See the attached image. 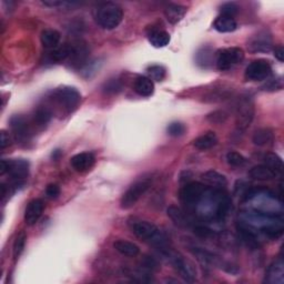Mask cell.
Segmentation results:
<instances>
[{
    "label": "cell",
    "instance_id": "6da1fadb",
    "mask_svg": "<svg viewBox=\"0 0 284 284\" xmlns=\"http://www.w3.org/2000/svg\"><path fill=\"white\" fill-rule=\"evenodd\" d=\"M129 226L138 238L147 242L149 244L157 247L158 249H165L168 245V239L161 232L160 229L149 221L131 219L129 220Z\"/></svg>",
    "mask_w": 284,
    "mask_h": 284
},
{
    "label": "cell",
    "instance_id": "7a4b0ae2",
    "mask_svg": "<svg viewBox=\"0 0 284 284\" xmlns=\"http://www.w3.org/2000/svg\"><path fill=\"white\" fill-rule=\"evenodd\" d=\"M123 10L116 3H102L94 10V19L102 29L112 30L122 22Z\"/></svg>",
    "mask_w": 284,
    "mask_h": 284
},
{
    "label": "cell",
    "instance_id": "3957f363",
    "mask_svg": "<svg viewBox=\"0 0 284 284\" xmlns=\"http://www.w3.org/2000/svg\"><path fill=\"white\" fill-rule=\"evenodd\" d=\"M154 181V178L151 176L143 177L130 185V188L123 193V196L120 200V205L122 209L128 210L130 207L136 205L138 201L149 190V188Z\"/></svg>",
    "mask_w": 284,
    "mask_h": 284
},
{
    "label": "cell",
    "instance_id": "277c9868",
    "mask_svg": "<svg viewBox=\"0 0 284 284\" xmlns=\"http://www.w3.org/2000/svg\"><path fill=\"white\" fill-rule=\"evenodd\" d=\"M164 255L167 256L168 260L171 262V264L177 270V272L180 274V276L185 281L192 283L197 279V270L193 263L185 259L184 256L179 254L177 252H171L167 248L162 249Z\"/></svg>",
    "mask_w": 284,
    "mask_h": 284
},
{
    "label": "cell",
    "instance_id": "5b68a950",
    "mask_svg": "<svg viewBox=\"0 0 284 284\" xmlns=\"http://www.w3.org/2000/svg\"><path fill=\"white\" fill-rule=\"evenodd\" d=\"M244 59V52L241 48H225L216 54V64L220 71H225L239 65Z\"/></svg>",
    "mask_w": 284,
    "mask_h": 284
},
{
    "label": "cell",
    "instance_id": "8992f818",
    "mask_svg": "<svg viewBox=\"0 0 284 284\" xmlns=\"http://www.w3.org/2000/svg\"><path fill=\"white\" fill-rule=\"evenodd\" d=\"M207 186L200 182L186 183L180 190V200L188 207H196L201 200H202Z\"/></svg>",
    "mask_w": 284,
    "mask_h": 284
},
{
    "label": "cell",
    "instance_id": "52a82bcc",
    "mask_svg": "<svg viewBox=\"0 0 284 284\" xmlns=\"http://www.w3.org/2000/svg\"><path fill=\"white\" fill-rule=\"evenodd\" d=\"M81 96L75 88L62 87L53 92V101H56L59 107L64 108L67 111H72L79 105Z\"/></svg>",
    "mask_w": 284,
    "mask_h": 284
},
{
    "label": "cell",
    "instance_id": "ba28073f",
    "mask_svg": "<svg viewBox=\"0 0 284 284\" xmlns=\"http://www.w3.org/2000/svg\"><path fill=\"white\" fill-rule=\"evenodd\" d=\"M29 163L24 159H15V160H3L0 167V175H8L17 182L23 181L28 176Z\"/></svg>",
    "mask_w": 284,
    "mask_h": 284
},
{
    "label": "cell",
    "instance_id": "9c48e42d",
    "mask_svg": "<svg viewBox=\"0 0 284 284\" xmlns=\"http://www.w3.org/2000/svg\"><path fill=\"white\" fill-rule=\"evenodd\" d=\"M272 68L270 62L263 59L254 60L245 69V78L250 81H262L271 75Z\"/></svg>",
    "mask_w": 284,
    "mask_h": 284
},
{
    "label": "cell",
    "instance_id": "30bf717a",
    "mask_svg": "<svg viewBox=\"0 0 284 284\" xmlns=\"http://www.w3.org/2000/svg\"><path fill=\"white\" fill-rule=\"evenodd\" d=\"M254 108L249 98H242L237 105V126L240 130H245L253 120Z\"/></svg>",
    "mask_w": 284,
    "mask_h": 284
},
{
    "label": "cell",
    "instance_id": "8fae6325",
    "mask_svg": "<svg viewBox=\"0 0 284 284\" xmlns=\"http://www.w3.org/2000/svg\"><path fill=\"white\" fill-rule=\"evenodd\" d=\"M10 127L12 130V134L15 136L16 140L20 142H26L29 140L31 137V127L23 116H15L10 119Z\"/></svg>",
    "mask_w": 284,
    "mask_h": 284
},
{
    "label": "cell",
    "instance_id": "7c38bea8",
    "mask_svg": "<svg viewBox=\"0 0 284 284\" xmlns=\"http://www.w3.org/2000/svg\"><path fill=\"white\" fill-rule=\"evenodd\" d=\"M272 38L266 31H261L249 40L248 49L252 53H267L272 49Z\"/></svg>",
    "mask_w": 284,
    "mask_h": 284
},
{
    "label": "cell",
    "instance_id": "4fadbf2b",
    "mask_svg": "<svg viewBox=\"0 0 284 284\" xmlns=\"http://www.w3.org/2000/svg\"><path fill=\"white\" fill-rule=\"evenodd\" d=\"M89 58V49L85 43H74L71 45V52L70 56H69V61H70L71 66L75 68H81L84 67Z\"/></svg>",
    "mask_w": 284,
    "mask_h": 284
},
{
    "label": "cell",
    "instance_id": "5bb4252c",
    "mask_svg": "<svg viewBox=\"0 0 284 284\" xmlns=\"http://www.w3.org/2000/svg\"><path fill=\"white\" fill-rule=\"evenodd\" d=\"M44 202L39 199L31 200L26 207L25 221L28 225H33L38 222L41 214L44 212Z\"/></svg>",
    "mask_w": 284,
    "mask_h": 284
},
{
    "label": "cell",
    "instance_id": "9a60e30c",
    "mask_svg": "<svg viewBox=\"0 0 284 284\" xmlns=\"http://www.w3.org/2000/svg\"><path fill=\"white\" fill-rule=\"evenodd\" d=\"M94 161L96 158L91 152H81L71 158L70 163L75 171L86 172L93 167Z\"/></svg>",
    "mask_w": 284,
    "mask_h": 284
},
{
    "label": "cell",
    "instance_id": "2e32d148",
    "mask_svg": "<svg viewBox=\"0 0 284 284\" xmlns=\"http://www.w3.org/2000/svg\"><path fill=\"white\" fill-rule=\"evenodd\" d=\"M266 282L269 284H283L284 283V263L280 258L274 261L271 266L269 267Z\"/></svg>",
    "mask_w": 284,
    "mask_h": 284
},
{
    "label": "cell",
    "instance_id": "e0dca14e",
    "mask_svg": "<svg viewBox=\"0 0 284 284\" xmlns=\"http://www.w3.org/2000/svg\"><path fill=\"white\" fill-rule=\"evenodd\" d=\"M40 40H41V44H43V46L46 48V49L53 50L56 49L57 47H59L61 36L59 31H57L56 29L48 28L41 32Z\"/></svg>",
    "mask_w": 284,
    "mask_h": 284
},
{
    "label": "cell",
    "instance_id": "ac0fdd59",
    "mask_svg": "<svg viewBox=\"0 0 284 284\" xmlns=\"http://www.w3.org/2000/svg\"><path fill=\"white\" fill-rule=\"evenodd\" d=\"M201 178H202V181L204 182V184L209 185L214 189H222L228 184L226 178L223 175H221V173L213 170L206 171Z\"/></svg>",
    "mask_w": 284,
    "mask_h": 284
},
{
    "label": "cell",
    "instance_id": "d6986e66",
    "mask_svg": "<svg viewBox=\"0 0 284 284\" xmlns=\"http://www.w3.org/2000/svg\"><path fill=\"white\" fill-rule=\"evenodd\" d=\"M168 217L178 226L188 228L192 224V220L190 219V217L178 206H169L168 207Z\"/></svg>",
    "mask_w": 284,
    "mask_h": 284
},
{
    "label": "cell",
    "instance_id": "ffe728a7",
    "mask_svg": "<svg viewBox=\"0 0 284 284\" xmlns=\"http://www.w3.org/2000/svg\"><path fill=\"white\" fill-rule=\"evenodd\" d=\"M135 91L141 97H150L155 92V85L154 81L149 79L148 77H138L135 80L134 85Z\"/></svg>",
    "mask_w": 284,
    "mask_h": 284
},
{
    "label": "cell",
    "instance_id": "44dd1931",
    "mask_svg": "<svg viewBox=\"0 0 284 284\" xmlns=\"http://www.w3.org/2000/svg\"><path fill=\"white\" fill-rule=\"evenodd\" d=\"M113 248L116 251L124 256H129V258H135L140 252V249L137 244L129 242L126 240H118L113 243Z\"/></svg>",
    "mask_w": 284,
    "mask_h": 284
},
{
    "label": "cell",
    "instance_id": "7402d4cb",
    "mask_svg": "<svg viewBox=\"0 0 284 284\" xmlns=\"http://www.w3.org/2000/svg\"><path fill=\"white\" fill-rule=\"evenodd\" d=\"M213 27L217 31L225 33V32L234 31L235 29H237L238 25H237V22L234 20V18L224 16V15H220L216 19V22H214Z\"/></svg>",
    "mask_w": 284,
    "mask_h": 284
},
{
    "label": "cell",
    "instance_id": "603a6c76",
    "mask_svg": "<svg viewBox=\"0 0 284 284\" xmlns=\"http://www.w3.org/2000/svg\"><path fill=\"white\" fill-rule=\"evenodd\" d=\"M186 13V8L184 6L171 4L164 9V15L167 17L168 22L171 24H178L180 20H182Z\"/></svg>",
    "mask_w": 284,
    "mask_h": 284
},
{
    "label": "cell",
    "instance_id": "cb8c5ba5",
    "mask_svg": "<svg viewBox=\"0 0 284 284\" xmlns=\"http://www.w3.org/2000/svg\"><path fill=\"white\" fill-rule=\"evenodd\" d=\"M217 143H218V137L216 134L212 132V131L200 136L195 141H193V145H195L197 149L202 151L213 148Z\"/></svg>",
    "mask_w": 284,
    "mask_h": 284
},
{
    "label": "cell",
    "instance_id": "d4e9b609",
    "mask_svg": "<svg viewBox=\"0 0 284 284\" xmlns=\"http://www.w3.org/2000/svg\"><path fill=\"white\" fill-rule=\"evenodd\" d=\"M249 176L254 180H260V181H268V180H272L276 177L274 172L270 170L266 164L255 165L249 171Z\"/></svg>",
    "mask_w": 284,
    "mask_h": 284
},
{
    "label": "cell",
    "instance_id": "484cf974",
    "mask_svg": "<svg viewBox=\"0 0 284 284\" xmlns=\"http://www.w3.org/2000/svg\"><path fill=\"white\" fill-rule=\"evenodd\" d=\"M252 141L255 145H258V147H264V145L270 144L273 141L272 130H270L268 128L258 129L253 134Z\"/></svg>",
    "mask_w": 284,
    "mask_h": 284
},
{
    "label": "cell",
    "instance_id": "4316f807",
    "mask_svg": "<svg viewBox=\"0 0 284 284\" xmlns=\"http://www.w3.org/2000/svg\"><path fill=\"white\" fill-rule=\"evenodd\" d=\"M170 34L164 30H155L149 33L150 44L156 48L167 47L170 43Z\"/></svg>",
    "mask_w": 284,
    "mask_h": 284
},
{
    "label": "cell",
    "instance_id": "83f0119b",
    "mask_svg": "<svg viewBox=\"0 0 284 284\" xmlns=\"http://www.w3.org/2000/svg\"><path fill=\"white\" fill-rule=\"evenodd\" d=\"M52 118V112L49 108L43 107L37 109V111L34 112L33 116V123L37 127H45L46 124L50 122Z\"/></svg>",
    "mask_w": 284,
    "mask_h": 284
},
{
    "label": "cell",
    "instance_id": "f1b7e54d",
    "mask_svg": "<svg viewBox=\"0 0 284 284\" xmlns=\"http://www.w3.org/2000/svg\"><path fill=\"white\" fill-rule=\"evenodd\" d=\"M264 163L267 167L274 172L275 176L281 175L283 170L282 159L275 154H267L264 157Z\"/></svg>",
    "mask_w": 284,
    "mask_h": 284
},
{
    "label": "cell",
    "instance_id": "f546056e",
    "mask_svg": "<svg viewBox=\"0 0 284 284\" xmlns=\"http://www.w3.org/2000/svg\"><path fill=\"white\" fill-rule=\"evenodd\" d=\"M71 52V45H65L61 47H57L56 49L50 50L49 52V60L51 62H61L69 58Z\"/></svg>",
    "mask_w": 284,
    "mask_h": 284
},
{
    "label": "cell",
    "instance_id": "4dcf8cb0",
    "mask_svg": "<svg viewBox=\"0 0 284 284\" xmlns=\"http://www.w3.org/2000/svg\"><path fill=\"white\" fill-rule=\"evenodd\" d=\"M26 240H27V235L25 232H20L17 238L15 240V242H13V249H12V252H13V258H15L16 260L19 258L20 255H22V253L24 252V249L26 247Z\"/></svg>",
    "mask_w": 284,
    "mask_h": 284
},
{
    "label": "cell",
    "instance_id": "1f68e13d",
    "mask_svg": "<svg viewBox=\"0 0 284 284\" xmlns=\"http://www.w3.org/2000/svg\"><path fill=\"white\" fill-rule=\"evenodd\" d=\"M226 162L232 167H243L247 163V159L239 152L231 151L226 155Z\"/></svg>",
    "mask_w": 284,
    "mask_h": 284
},
{
    "label": "cell",
    "instance_id": "d6a6232c",
    "mask_svg": "<svg viewBox=\"0 0 284 284\" xmlns=\"http://www.w3.org/2000/svg\"><path fill=\"white\" fill-rule=\"evenodd\" d=\"M165 77V69L162 66H151L148 68V78L152 81H162Z\"/></svg>",
    "mask_w": 284,
    "mask_h": 284
},
{
    "label": "cell",
    "instance_id": "836d02e7",
    "mask_svg": "<svg viewBox=\"0 0 284 284\" xmlns=\"http://www.w3.org/2000/svg\"><path fill=\"white\" fill-rule=\"evenodd\" d=\"M213 52L210 50V48H202L198 54H197V60L198 64H200L202 67H207V65H210L212 62V54Z\"/></svg>",
    "mask_w": 284,
    "mask_h": 284
},
{
    "label": "cell",
    "instance_id": "e575fe53",
    "mask_svg": "<svg viewBox=\"0 0 284 284\" xmlns=\"http://www.w3.org/2000/svg\"><path fill=\"white\" fill-rule=\"evenodd\" d=\"M226 119L228 113L223 110H217V111H213L206 116V120L214 124H222L226 121Z\"/></svg>",
    "mask_w": 284,
    "mask_h": 284
},
{
    "label": "cell",
    "instance_id": "d590c367",
    "mask_svg": "<svg viewBox=\"0 0 284 284\" xmlns=\"http://www.w3.org/2000/svg\"><path fill=\"white\" fill-rule=\"evenodd\" d=\"M102 89L106 93H110V94L118 93L122 90V84L119 80L111 79V80H109L108 82H106Z\"/></svg>",
    "mask_w": 284,
    "mask_h": 284
},
{
    "label": "cell",
    "instance_id": "8d00e7d4",
    "mask_svg": "<svg viewBox=\"0 0 284 284\" xmlns=\"http://www.w3.org/2000/svg\"><path fill=\"white\" fill-rule=\"evenodd\" d=\"M141 266L144 270H147V271H158V270L160 269L159 262L155 258H152V256L149 255L143 256V259L141 260Z\"/></svg>",
    "mask_w": 284,
    "mask_h": 284
},
{
    "label": "cell",
    "instance_id": "74e56055",
    "mask_svg": "<svg viewBox=\"0 0 284 284\" xmlns=\"http://www.w3.org/2000/svg\"><path fill=\"white\" fill-rule=\"evenodd\" d=\"M167 131L171 137H181L185 132V127L180 122H172L169 124Z\"/></svg>",
    "mask_w": 284,
    "mask_h": 284
},
{
    "label": "cell",
    "instance_id": "f35d334b",
    "mask_svg": "<svg viewBox=\"0 0 284 284\" xmlns=\"http://www.w3.org/2000/svg\"><path fill=\"white\" fill-rule=\"evenodd\" d=\"M238 11H239V7L234 3H226L221 7V15H224V16L233 18L234 15H237Z\"/></svg>",
    "mask_w": 284,
    "mask_h": 284
},
{
    "label": "cell",
    "instance_id": "ab89813d",
    "mask_svg": "<svg viewBox=\"0 0 284 284\" xmlns=\"http://www.w3.org/2000/svg\"><path fill=\"white\" fill-rule=\"evenodd\" d=\"M195 233L198 235V237L202 238V239H209V238H212L214 235L212 230H210L209 228L203 226V225L195 226Z\"/></svg>",
    "mask_w": 284,
    "mask_h": 284
},
{
    "label": "cell",
    "instance_id": "60d3db41",
    "mask_svg": "<svg viewBox=\"0 0 284 284\" xmlns=\"http://www.w3.org/2000/svg\"><path fill=\"white\" fill-rule=\"evenodd\" d=\"M46 195L49 199H57L60 195V188L57 184H49L46 189Z\"/></svg>",
    "mask_w": 284,
    "mask_h": 284
},
{
    "label": "cell",
    "instance_id": "b9f144b4",
    "mask_svg": "<svg viewBox=\"0 0 284 284\" xmlns=\"http://www.w3.org/2000/svg\"><path fill=\"white\" fill-rule=\"evenodd\" d=\"M43 4L45 6H48V7H51V8H58V7H64V6H69V5H72L70 3L68 2H58V0H46V2H43Z\"/></svg>",
    "mask_w": 284,
    "mask_h": 284
},
{
    "label": "cell",
    "instance_id": "7bdbcfd3",
    "mask_svg": "<svg viewBox=\"0 0 284 284\" xmlns=\"http://www.w3.org/2000/svg\"><path fill=\"white\" fill-rule=\"evenodd\" d=\"M11 144V140L9 135L6 131H2V149H6Z\"/></svg>",
    "mask_w": 284,
    "mask_h": 284
},
{
    "label": "cell",
    "instance_id": "ee69618b",
    "mask_svg": "<svg viewBox=\"0 0 284 284\" xmlns=\"http://www.w3.org/2000/svg\"><path fill=\"white\" fill-rule=\"evenodd\" d=\"M274 56H275V58L278 59L279 61L283 62V60H284V49H283V47H282V46L275 47V49H274Z\"/></svg>",
    "mask_w": 284,
    "mask_h": 284
}]
</instances>
